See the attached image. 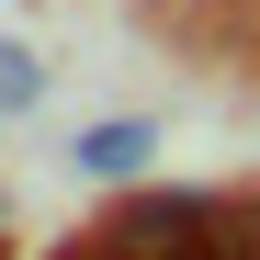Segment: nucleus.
I'll list each match as a JSON object with an SVG mask.
<instances>
[{
	"instance_id": "1",
	"label": "nucleus",
	"mask_w": 260,
	"mask_h": 260,
	"mask_svg": "<svg viewBox=\"0 0 260 260\" xmlns=\"http://www.w3.org/2000/svg\"><path fill=\"white\" fill-rule=\"evenodd\" d=\"M204 238H215L204 192H124L113 226L91 238V260H204Z\"/></svg>"
},
{
	"instance_id": "2",
	"label": "nucleus",
	"mask_w": 260,
	"mask_h": 260,
	"mask_svg": "<svg viewBox=\"0 0 260 260\" xmlns=\"http://www.w3.org/2000/svg\"><path fill=\"white\" fill-rule=\"evenodd\" d=\"M147 158H158V124H136V113L79 124V136H68V170H79V181H136Z\"/></svg>"
},
{
	"instance_id": "3",
	"label": "nucleus",
	"mask_w": 260,
	"mask_h": 260,
	"mask_svg": "<svg viewBox=\"0 0 260 260\" xmlns=\"http://www.w3.org/2000/svg\"><path fill=\"white\" fill-rule=\"evenodd\" d=\"M34 102H46V57L0 34V124H12V113H34Z\"/></svg>"
},
{
	"instance_id": "4",
	"label": "nucleus",
	"mask_w": 260,
	"mask_h": 260,
	"mask_svg": "<svg viewBox=\"0 0 260 260\" xmlns=\"http://www.w3.org/2000/svg\"><path fill=\"white\" fill-rule=\"evenodd\" d=\"M147 23L181 34V46H215V34H226V0H147Z\"/></svg>"
}]
</instances>
